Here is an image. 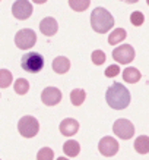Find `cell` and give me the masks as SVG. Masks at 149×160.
<instances>
[{
    "label": "cell",
    "instance_id": "11",
    "mask_svg": "<svg viewBox=\"0 0 149 160\" xmlns=\"http://www.w3.org/2000/svg\"><path fill=\"white\" fill-rule=\"evenodd\" d=\"M40 31H41L44 35H47V37H53L58 31L57 21L54 19V18H51V16L44 18V19L40 22Z\"/></svg>",
    "mask_w": 149,
    "mask_h": 160
},
{
    "label": "cell",
    "instance_id": "30",
    "mask_svg": "<svg viewBox=\"0 0 149 160\" xmlns=\"http://www.w3.org/2000/svg\"><path fill=\"white\" fill-rule=\"evenodd\" d=\"M0 96H2V94H0Z\"/></svg>",
    "mask_w": 149,
    "mask_h": 160
},
{
    "label": "cell",
    "instance_id": "5",
    "mask_svg": "<svg viewBox=\"0 0 149 160\" xmlns=\"http://www.w3.org/2000/svg\"><path fill=\"white\" fill-rule=\"evenodd\" d=\"M35 43H37V34L31 28L19 29L16 32V35H15V44L21 50L32 49L35 46Z\"/></svg>",
    "mask_w": 149,
    "mask_h": 160
},
{
    "label": "cell",
    "instance_id": "4",
    "mask_svg": "<svg viewBox=\"0 0 149 160\" xmlns=\"http://www.w3.org/2000/svg\"><path fill=\"white\" fill-rule=\"evenodd\" d=\"M18 131L24 138H32L40 131V122L34 116H24L18 122Z\"/></svg>",
    "mask_w": 149,
    "mask_h": 160
},
{
    "label": "cell",
    "instance_id": "24",
    "mask_svg": "<svg viewBox=\"0 0 149 160\" xmlns=\"http://www.w3.org/2000/svg\"><path fill=\"white\" fill-rule=\"evenodd\" d=\"M105 53L102 52V50H94L92 52V62L94 65H102V63L105 62Z\"/></svg>",
    "mask_w": 149,
    "mask_h": 160
},
{
    "label": "cell",
    "instance_id": "17",
    "mask_svg": "<svg viewBox=\"0 0 149 160\" xmlns=\"http://www.w3.org/2000/svg\"><path fill=\"white\" fill-rule=\"evenodd\" d=\"M126 37H127L126 29H123V28H115L114 31H113V32L108 35V43H110L111 46H115V44L121 43V41H123Z\"/></svg>",
    "mask_w": 149,
    "mask_h": 160
},
{
    "label": "cell",
    "instance_id": "6",
    "mask_svg": "<svg viewBox=\"0 0 149 160\" xmlns=\"http://www.w3.org/2000/svg\"><path fill=\"white\" fill-rule=\"evenodd\" d=\"M113 132H114L119 138H121V140H130L132 137L135 135V126H133V123H132L129 119L120 118V119H117V121L114 122Z\"/></svg>",
    "mask_w": 149,
    "mask_h": 160
},
{
    "label": "cell",
    "instance_id": "10",
    "mask_svg": "<svg viewBox=\"0 0 149 160\" xmlns=\"http://www.w3.org/2000/svg\"><path fill=\"white\" fill-rule=\"evenodd\" d=\"M41 102L45 106H56L62 102V91L56 87H47L41 92Z\"/></svg>",
    "mask_w": 149,
    "mask_h": 160
},
{
    "label": "cell",
    "instance_id": "9",
    "mask_svg": "<svg viewBox=\"0 0 149 160\" xmlns=\"http://www.w3.org/2000/svg\"><path fill=\"white\" fill-rule=\"evenodd\" d=\"M34 9H32V5L31 2L28 0H16L12 6V13L16 19H21V21H25L28 19L29 16L32 15Z\"/></svg>",
    "mask_w": 149,
    "mask_h": 160
},
{
    "label": "cell",
    "instance_id": "22",
    "mask_svg": "<svg viewBox=\"0 0 149 160\" xmlns=\"http://www.w3.org/2000/svg\"><path fill=\"white\" fill-rule=\"evenodd\" d=\"M54 159V151L50 147H43L37 154V160H53Z\"/></svg>",
    "mask_w": 149,
    "mask_h": 160
},
{
    "label": "cell",
    "instance_id": "14",
    "mask_svg": "<svg viewBox=\"0 0 149 160\" xmlns=\"http://www.w3.org/2000/svg\"><path fill=\"white\" fill-rule=\"evenodd\" d=\"M63 153L68 154L69 157H76V156H79V153H81V146H79V142L75 140L66 141V142L63 144Z\"/></svg>",
    "mask_w": 149,
    "mask_h": 160
},
{
    "label": "cell",
    "instance_id": "2",
    "mask_svg": "<svg viewBox=\"0 0 149 160\" xmlns=\"http://www.w3.org/2000/svg\"><path fill=\"white\" fill-rule=\"evenodd\" d=\"M91 27L98 34H105L114 27V16L104 8H95L91 13Z\"/></svg>",
    "mask_w": 149,
    "mask_h": 160
},
{
    "label": "cell",
    "instance_id": "7",
    "mask_svg": "<svg viewBox=\"0 0 149 160\" xmlns=\"http://www.w3.org/2000/svg\"><path fill=\"white\" fill-rule=\"evenodd\" d=\"M119 148H120L119 141L110 135L101 138L100 142H98V150H100V153H101L102 156H105V157H113V156H115L119 153Z\"/></svg>",
    "mask_w": 149,
    "mask_h": 160
},
{
    "label": "cell",
    "instance_id": "16",
    "mask_svg": "<svg viewBox=\"0 0 149 160\" xmlns=\"http://www.w3.org/2000/svg\"><path fill=\"white\" fill-rule=\"evenodd\" d=\"M135 150L139 154H146L149 151V137L148 135H140L135 141Z\"/></svg>",
    "mask_w": 149,
    "mask_h": 160
},
{
    "label": "cell",
    "instance_id": "19",
    "mask_svg": "<svg viewBox=\"0 0 149 160\" xmlns=\"http://www.w3.org/2000/svg\"><path fill=\"white\" fill-rule=\"evenodd\" d=\"M13 88H15V92L16 94H19V96H24L26 94L29 90V82L28 79H25V78H18L13 84Z\"/></svg>",
    "mask_w": 149,
    "mask_h": 160
},
{
    "label": "cell",
    "instance_id": "12",
    "mask_svg": "<svg viewBox=\"0 0 149 160\" xmlns=\"http://www.w3.org/2000/svg\"><path fill=\"white\" fill-rule=\"evenodd\" d=\"M58 128H60V132L64 137H73L79 131V122L73 118H68V119H63Z\"/></svg>",
    "mask_w": 149,
    "mask_h": 160
},
{
    "label": "cell",
    "instance_id": "18",
    "mask_svg": "<svg viewBox=\"0 0 149 160\" xmlns=\"http://www.w3.org/2000/svg\"><path fill=\"white\" fill-rule=\"evenodd\" d=\"M85 98H86V92L85 90H82V88H75L72 92H70V102H72L73 106H81L82 103L85 102Z\"/></svg>",
    "mask_w": 149,
    "mask_h": 160
},
{
    "label": "cell",
    "instance_id": "26",
    "mask_svg": "<svg viewBox=\"0 0 149 160\" xmlns=\"http://www.w3.org/2000/svg\"><path fill=\"white\" fill-rule=\"evenodd\" d=\"M120 2H124V3H129V5H133V3H137L139 0H120Z\"/></svg>",
    "mask_w": 149,
    "mask_h": 160
},
{
    "label": "cell",
    "instance_id": "29",
    "mask_svg": "<svg viewBox=\"0 0 149 160\" xmlns=\"http://www.w3.org/2000/svg\"><path fill=\"white\" fill-rule=\"evenodd\" d=\"M0 2H2V0H0Z\"/></svg>",
    "mask_w": 149,
    "mask_h": 160
},
{
    "label": "cell",
    "instance_id": "20",
    "mask_svg": "<svg viewBox=\"0 0 149 160\" xmlns=\"http://www.w3.org/2000/svg\"><path fill=\"white\" fill-rule=\"evenodd\" d=\"M89 5H91V0H69V6L75 12H83L89 8Z\"/></svg>",
    "mask_w": 149,
    "mask_h": 160
},
{
    "label": "cell",
    "instance_id": "27",
    "mask_svg": "<svg viewBox=\"0 0 149 160\" xmlns=\"http://www.w3.org/2000/svg\"><path fill=\"white\" fill-rule=\"evenodd\" d=\"M32 2H34V3H37V5H44L47 0H32Z\"/></svg>",
    "mask_w": 149,
    "mask_h": 160
},
{
    "label": "cell",
    "instance_id": "13",
    "mask_svg": "<svg viewBox=\"0 0 149 160\" xmlns=\"http://www.w3.org/2000/svg\"><path fill=\"white\" fill-rule=\"evenodd\" d=\"M51 66H53V71L56 73L63 75V73H66L69 69H70V60H69L68 58H64V56H57V58L53 60Z\"/></svg>",
    "mask_w": 149,
    "mask_h": 160
},
{
    "label": "cell",
    "instance_id": "23",
    "mask_svg": "<svg viewBox=\"0 0 149 160\" xmlns=\"http://www.w3.org/2000/svg\"><path fill=\"white\" fill-rule=\"evenodd\" d=\"M130 22L135 25V27H140V25L145 22V15L142 12H133V13L130 15Z\"/></svg>",
    "mask_w": 149,
    "mask_h": 160
},
{
    "label": "cell",
    "instance_id": "28",
    "mask_svg": "<svg viewBox=\"0 0 149 160\" xmlns=\"http://www.w3.org/2000/svg\"><path fill=\"white\" fill-rule=\"evenodd\" d=\"M57 160H69V159H68V157H58Z\"/></svg>",
    "mask_w": 149,
    "mask_h": 160
},
{
    "label": "cell",
    "instance_id": "3",
    "mask_svg": "<svg viewBox=\"0 0 149 160\" xmlns=\"http://www.w3.org/2000/svg\"><path fill=\"white\" fill-rule=\"evenodd\" d=\"M21 65H22L24 71H26V72L37 73L44 68V58L38 52H29V53L24 54Z\"/></svg>",
    "mask_w": 149,
    "mask_h": 160
},
{
    "label": "cell",
    "instance_id": "1",
    "mask_svg": "<svg viewBox=\"0 0 149 160\" xmlns=\"http://www.w3.org/2000/svg\"><path fill=\"white\" fill-rule=\"evenodd\" d=\"M130 91L120 82H114L105 92L107 104L115 110H123L130 104Z\"/></svg>",
    "mask_w": 149,
    "mask_h": 160
},
{
    "label": "cell",
    "instance_id": "8",
    "mask_svg": "<svg viewBox=\"0 0 149 160\" xmlns=\"http://www.w3.org/2000/svg\"><path fill=\"white\" fill-rule=\"evenodd\" d=\"M113 59L117 63H121V65L133 62V59H135V49L130 44H123V46L113 50Z\"/></svg>",
    "mask_w": 149,
    "mask_h": 160
},
{
    "label": "cell",
    "instance_id": "15",
    "mask_svg": "<svg viewBox=\"0 0 149 160\" xmlns=\"http://www.w3.org/2000/svg\"><path fill=\"white\" fill-rule=\"evenodd\" d=\"M140 78H142V73H140V71L137 68H132L130 66V68H126L123 71V79H124L126 82L136 84Z\"/></svg>",
    "mask_w": 149,
    "mask_h": 160
},
{
    "label": "cell",
    "instance_id": "21",
    "mask_svg": "<svg viewBox=\"0 0 149 160\" xmlns=\"http://www.w3.org/2000/svg\"><path fill=\"white\" fill-rule=\"evenodd\" d=\"M13 81V75L9 69H0V88H7Z\"/></svg>",
    "mask_w": 149,
    "mask_h": 160
},
{
    "label": "cell",
    "instance_id": "25",
    "mask_svg": "<svg viewBox=\"0 0 149 160\" xmlns=\"http://www.w3.org/2000/svg\"><path fill=\"white\" fill-rule=\"evenodd\" d=\"M120 72V68H119V65H111L108 68L105 69V77L107 78H113V77H117Z\"/></svg>",
    "mask_w": 149,
    "mask_h": 160
}]
</instances>
